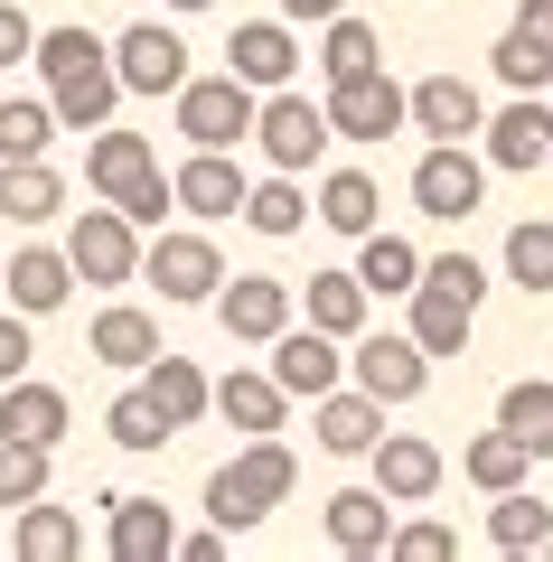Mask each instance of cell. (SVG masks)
Returning <instances> with one entry per match:
<instances>
[{
	"label": "cell",
	"instance_id": "obj_16",
	"mask_svg": "<svg viewBox=\"0 0 553 562\" xmlns=\"http://www.w3.org/2000/svg\"><path fill=\"white\" fill-rule=\"evenodd\" d=\"M225 76H244L254 94L291 85V76H300V38H291V20H244L235 38H225Z\"/></svg>",
	"mask_w": 553,
	"mask_h": 562
},
{
	"label": "cell",
	"instance_id": "obj_26",
	"mask_svg": "<svg viewBox=\"0 0 553 562\" xmlns=\"http://www.w3.org/2000/svg\"><path fill=\"white\" fill-rule=\"evenodd\" d=\"M319 225H329V235H366V225H385V188L366 179V169H329V179H319V206H310Z\"/></svg>",
	"mask_w": 553,
	"mask_h": 562
},
{
	"label": "cell",
	"instance_id": "obj_36",
	"mask_svg": "<svg viewBox=\"0 0 553 562\" xmlns=\"http://www.w3.org/2000/svg\"><path fill=\"white\" fill-rule=\"evenodd\" d=\"M460 479L488 487V497H497V487H526V479H534V450L516 441V431H478V441L460 450Z\"/></svg>",
	"mask_w": 553,
	"mask_h": 562
},
{
	"label": "cell",
	"instance_id": "obj_51",
	"mask_svg": "<svg viewBox=\"0 0 553 562\" xmlns=\"http://www.w3.org/2000/svg\"><path fill=\"white\" fill-rule=\"evenodd\" d=\"M169 10H217V0H169Z\"/></svg>",
	"mask_w": 553,
	"mask_h": 562
},
{
	"label": "cell",
	"instance_id": "obj_22",
	"mask_svg": "<svg viewBox=\"0 0 553 562\" xmlns=\"http://www.w3.org/2000/svg\"><path fill=\"white\" fill-rule=\"evenodd\" d=\"M141 394H151V413L169 422V431L207 422V375H198V357H178V347H159V357L141 366Z\"/></svg>",
	"mask_w": 553,
	"mask_h": 562
},
{
	"label": "cell",
	"instance_id": "obj_18",
	"mask_svg": "<svg viewBox=\"0 0 553 562\" xmlns=\"http://www.w3.org/2000/svg\"><path fill=\"white\" fill-rule=\"evenodd\" d=\"M319 525H329V543L347 562H376L385 535H395V497H385V487H338V497L319 506Z\"/></svg>",
	"mask_w": 553,
	"mask_h": 562
},
{
	"label": "cell",
	"instance_id": "obj_35",
	"mask_svg": "<svg viewBox=\"0 0 553 562\" xmlns=\"http://www.w3.org/2000/svg\"><path fill=\"white\" fill-rule=\"evenodd\" d=\"M497 431H516L534 460H553V375L507 384V394H497Z\"/></svg>",
	"mask_w": 553,
	"mask_h": 562
},
{
	"label": "cell",
	"instance_id": "obj_39",
	"mask_svg": "<svg viewBox=\"0 0 553 562\" xmlns=\"http://www.w3.org/2000/svg\"><path fill=\"white\" fill-rule=\"evenodd\" d=\"M488 66H497V85H507V94H544V85H553V47L526 38V29H507Z\"/></svg>",
	"mask_w": 553,
	"mask_h": 562
},
{
	"label": "cell",
	"instance_id": "obj_15",
	"mask_svg": "<svg viewBox=\"0 0 553 562\" xmlns=\"http://www.w3.org/2000/svg\"><path fill=\"white\" fill-rule=\"evenodd\" d=\"M366 460H376V487H385L395 506H422L441 479H451V460H441L422 431H376V450H366Z\"/></svg>",
	"mask_w": 553,
	"mask_h": 562
},
{
	"label": "cell",
	"instance_id": "obj_11",
	"mask_svg": "<svg viewBox=\"0 0 553 562\" xmlns=\"http://www.w3.org/2000/svg\"><path fill=\"white\" fill-rule=\"evenodd\" d=\"M263 347H273V366H263V375H273V384H281V394H291V403L329 394V384L347 375V357H338V338H329V328H310V319L273 328V338H263Z\"/></svg>",
	"mask_w": 553,
	"mask_h": 562
},
{
	"label": "cell",
	"instance_id": "obj_3",
	"mask_svg": "<svg viewBox=\"0 0 553 562\" xmlns=\"http://www.w3.org/2000/svg\"><path fill=\"white\" fill-rule=\"evenodd\" d=\"M254 140L273 169H310L319 150H329V113H319V94H300V85H273V94H254Z\"/></svg>",
	"mask_w": 553,
	"mask_h": 562
},
{
	"label": "cell",
	"instance_id": "obj_10",
	"mask_svg": "<svg viewBox=\"0 0 553 562\" xmlns=\"http://www.w3.org/2000/svg\"><path fill=\"white\" fill-rule=\"evenodd\" d=\"M347 375H356V394H376V403H413L422 384H432V357H422L413 338H366V328H356L347 338Z\"/></svg>",
	"mask_w": 553,
	"mask_h": 562
},
{
	"label": "cell",
	"instance_id": "obj_38",
	"mask_svg": "<svg viewBox=\"0 0 553 562\" xmlns=\"http://www.w3.org/2000/svg\"><path fill=\"white\" fill-rule=\"evenodd\" d=\"M103 431H113V450H132V460H141V450H159V441H178L169 422L151 413V394H141V384H132V394H113V403H103Z\"/></svg>",
	"mask_w": 553,
	"mask_h": 562
},
{
	"label": "cell",
	"instance_id": "obj_32",
	"mask_svg": "<svg viewBox=\"0 0 553 562\" xmlns=\"http://www.w3.org/2000/svg\"><path fill=\"white\" fill-rule=\"evenodd\" d=\"M244 225H254V235H300V225H310V198H300V179L291 169H273V179H244V206H235Z\"/></svg>",
	"mask_w": 553,
	"mask_h": 562
},
{
	"label": "cell",
	"instance_id": "obj_46",
	"mask_svg": "<svg viewBox=\"0 0 553 562\" xmlns=\"http://www.w3.org/2000/svg\"><path fill=\"white\" fill-rule=\"evenodd\" d=\"M38 366V338H29V310H0V384Z\"/></svg>",
	"mask_w": 553,
	"mask_h": 562
},
{
	"label": "cell",
	"instance_id": "obj_45",
	"mask_svg": "<svg viewBox=\"0 0 553 562\" xmlns=\"http://www.w3.org/2000/svg\"><path fill=\"white\" fill-rule=\"evenodd\" d=\"M103 206H122V216H132V225H159V216H169V169H151V179H132V188H122V198H103Z\"/></svg>",
	"mask_w": 553,
	"mask_h": 562
},
{
	"label": "cell",
	"instance_id": "obj_37",
	"mask_svg": "<svg viewBox=\"0 0 553 562\" xmlns=\"http://www.w3.org/2000/svg\"><path fill=\"white\" fill-rule=\"evenodd\" d=\"M47 140H57L47 94H0V160H38Z\"/></svg>",
	"mask_w": 553,
	"mask_h": 562
},
{
	"label": "cell",
	"instance_id": "obj_47",
	"mask_svg": "<svg viewBox=\"0 0 553 562\" xmlns=\"http://www.w3.org/2000/svg\"><path fill=\"white\" fill-rule=\"evenodd\" d=\"M29 47H38V20L20 0H0V66H29Z\"/></svg>",
	"mask_w": 553,
	"mask_h": 562
},
{
	"label": "cell",
	"instance_id": "obj_49",
	"mask_svg": "<svg viewBox=\"0 0 553 562\" xmlns=\"http://www.w3.org/2000/svg\"><path fill=\"white\" fill-rule=\"evenodd\" d=\"M338 10H347V0H281V20H291V29H319V20H338Z\"/></svg>",
	"mask_w": 553,
	"mask_h": 562
},
{
	"label": "cell",
	"instance_id": "obj_8",
	"mask_svg": "<svg viewBox=\"0 0 553 562\" xmlns=\"http://www.w3.org/2000/svg\"><path fill=\"white\" fill-rule=\"evenodd\" d=\"M207 310H217V328H225L235 347H263L273 328H291V319H300L291 281H273V272H225L217 291H207Z\"/></svg>",
	"mask_w": 553,
	"mask_h": 562
},
{
	"label": "cell",
	"instance_id": "obj_27",
	"mask_svg": "<svg viewBox=\"0 0 553 562\" xmlns=\"http://www.w3.org/2000/svg\"><path fill=\"white\" fill-rule=\"evenodd\" d=\"M207 413H225V422L244 431V441H254V431H281V413H291V394H281L273 375H244V366H235L225 384H207Z\"/></svg>",
	"mask_w": 553,
	"mask_h": 562
},
{
	"label": "cell",
	"instance_id": "obj_5",
	"mask_svg": "<svg viewBox=\"0 0 553 562\" xmlns=\"http://www.w3.org/2000/svg\"><path fill=\"white\" fill-rule=\"evenodd\" d=\"M169 103H178L188 150H235V140L254 132V85H244V76H188Z\"/></svg>",
	"mask_w": 553,
	"mask_h": 562
},
{
	"label": "cell",
	"instance_id": "obj_25",
	"mask_svg": "<svg viewBox=\"0 0 553 562\" xmlns=\"http://www.w3.org/2000/svg\"><path fill=\"white\" fill-rule=\"evenodd\" d=\"M403 301H413V328H403V338H413L422 357H460V347H469V328H478L469 301H451V291H432V281H413Z\"/></svg>",
	"mask_w": 553,
	"mask_h": 562
},
{
	"label": "cell",
	"instance_id": "obj_4",
	"mask_svg": "<svg viewBox=\"0 0 553 562\" xmlns=\"http://www.w3.org/2000/svg\"><path fill=\"white\" fill-rule=\"evenodd\" d=\"M66 262H76V281H95V291H122V281H141V225L122 216V206H85V216L66 225Z\"/></svg>",
	"mask_w": 553,
	"mask_h": 562
},
{
	"label": "cell",
	"instance_id": "obj_31",
	"mask_svg": "<svg viewBox=\"0 0 553 562\" xmlns=\"http://www.w3.org/2000/svg\"><path fill=\"white\" fill-rule=\"evenodd\" d=\"M57 206H66V179L47 169V150L38 160H0V216L10 225H47Z\"/></svg>",
	"mask_w": 553,
	"mask_h": 562
},
{
	"label": "cell",
	"instance_id": "obj_34",
	"mask_svg": "<svg viewBox=\"0 0 553 562\" xmlns=\"http://www.w3.org/2000/svg\"><path fill=\"white\" fill-rule=\"evenodd\" d=\"M300 310H310V328H329V338L347 347L356 328H366V281H356V272H310Z\"/></svg>",
	"mask_w": 553,
	"mask_h": 562
},
{
	"label": "cell",
	"instance_id": "obj_6",
	"mask_svg": "<svg viewBox=\"0 0 553 562\" xmlns=\"http://www.w3.org/2000/svg\"><path fill=\"white\" fill-rule=\"evenodd\" d=\"M478 198H488V160H478L469 140H432L413 160V206L432 225H460V216H478Z\"/></svg>",
	"mask_w": 553,
	"mask_h": 562
},
{
	"label": "cell",
	"instance_id": "obj_41",
	"mask_svg": "<svg viewBox=\"0 0 553 562\" xmlns=\"http://www.w3.org/2000/svg\"><path fill=\"white\" fill-rule=\"evenodd\" d=\"M47 460H57V450H38V441H10V431H0V506H29V497H47Z\"/></svg>",
	"mask_w": 553,
	"mask_h": 562
},
{
	"label": "cell",
	"instance_id": "obj_17",
	"mask_svg": "<svg viewBox=\"0 0 553 562\" xmlns=\"http://www.w3.org/2000/svg\"><path fill=\"white\" fill-rule=\"evenodd\" d=\"M0 291H10V310H29V319L66 310V291H76V262H66V244H20V254L0 262Z\"/></svg>",
	"mask_w": 553,
	"mask_h": 562
},
{
	"label": "cell",
	"instance_id": "obj_12",
	"mask_svg": "<svg viewBox=\"0 0 553 562\" xmlns=\"http://www.w3.org/2000/svg\"><path fill=\"white\" fill-rule=\"evenodd\" d=\"M478 122H488V103H478L469 76H422V85H403V132H422V140H478Z\"/></svg>",
	"mask_w": 553,
	"mask_h": 562
},
{
	"label": "cell",
	"instance_id": "obj_2",
	"mask_svg": "<svg viewBox=\"0 0 553 562\" xmlns=\"http://www.w3.org/2000/svg\"><path fill=\"white\" fill-rule=\"evenodd\" d=\"M291 487H300V460L281 450V431H254V441H244L235 460L207 479V525H225V535H254V525L273 516Z\"/></svg>",
	"mask_w": 553,
	"mask_h": 562
},
{
	"label": "cell",
	"instance_id": "obj_44",
	"mask_svg": "<svg viewBox=\"0 0 553 562\" xmlns=\"http://www.w3.org/2000/svg\"><path fill=\"white\" fill-rule=\"evenodd\" d=\"M385 553H395V562H451L460 535H451V525H395V535H385Z\"/></svg>",
	"mask_w": 553,
	"mask_h": 562
},
{
	"label": "cell",
	"instance_id": "obj_24",
	"mask_svg": "<svg viewBox=\"0 0 553 562\" xmlns=\"http://www.w3.org/2000/svg\"><path fill=\"white\" fill-rule=\"evenodd\" d=\"M159 150L141 132H113V122H95V140H85V179H95V198H122L132 179H151Z\"/></svg>",
	"mask_w": 553,
	"mask_h": 562
},
{
	"label": "cell",
	"instance_id": "obj_14",
	"mask_svg": "<svg viewBox=\"0 0 553 562\" xmlns=\"http://www.w3.org/2000/svg\"><path fill=\"white\" fill-rule=\"evenodd\" d=\"M544 150H553V103L544 94H516L507 113L478 122V160L488 169H544Z\"/></svg>",
	"mask_w": 553,
	"mask_h": 562
},
{
	"label": "cell",
	"instance_id": "obj_43",
	"mask_svg": "<svg viewBox=\"0 0 553 562\" xmlns=\"http://www.w3.org/2000/svg\"><path fill=\"white\" fill-rule=\"evenodd\" d=\"M422 281H432V291H451V301H488V262H469V254H432L422 262Z\"/></svg>",
	"mask_w": 553,
	"mask_h": 562
},
{
	"label": "cell",
	"instance_id": "obj_48",
	"mask_svg": "<svg viewBox=\"0 0 553 562\" xmlns=\"http://www.w3.org/2000/svg\"><path fill=\"white\" fill-rule=\"evenodd\" d=\"M225 543H235V535H225V525H207V535H178L169 553H188V562H225Z\"/></svg>",
	"mask_w": 553,
	"mask_h": 562
},
{
	"label": "cell",
	"instance_id": "obj_13",
	"mask_svg": "<svg viewBox=\"0 0 553 562\" xmlns=\"http://www.w3.org/2000/svg\"><path fill=\"white\" fill-rule=\"evenodd\" d=\"M113 76H122V94H178V85H188V47H178V29H159V20L122 29V38H113Z\"/></svg>",
	"mask_w": 553,
	"mask_h": 562
},
{
	"label": "cell",
	"instance_id": "obj_29",
	"mask_svg": "<svg viewBox=\"0 0 553 562\" xmlns=\"http://www.w3.org/2000/svg\"><path fill=\"white\" fill-rule=\"evenodd\" d=\"M85 347H95L103 366H132V375H141V366L159 357V319H151V310H132V301H113V310H95Z\"/></svg>",
	"mask_w": 553,
	"mask_h": 562
},
{
	"label": "cell",
	"instance_id": "obj_50",
	"mask_svg": "<svg viewBox=\"0 0 553 562\" xmlns=\"http://www.w3.org/2000/svg\"><path fill=\"white\" fill-rule=\"evenodd\" d=\"M516 29H526V38H544V47H553V0H516Z\"/></svg>",
	"mask_w": 553,
	"mask_h": 562
},
{
	"label": "cell",
	"instance_id": "obj_28",
	"mask_svg": "<svg viewBox=\"0 0 553 562\" xmlns=\"http://www.w3.org/2000/svg\"><path fill=\"white\" fill-rule=\"evenodd\" d=\"M488 543H497V553H553V497H534V487H497Z\"/></svg>",
	"mask_w": 553,
	"mask_h": 562
},
{
	"label": "cell",
	"instance_id": "obj_9",
	"mask_svg": "<svg viewBox=\"0 0 553 562\" xmlns=\"http://www.w3.org/2000/svg\"><path fill=\"white\" fill-rule=\"evenodd\" d=\"M141 281H159V301H207V291H217L225 281V254L207 235H159L151 225V244H141Z\"/></svg>",
	"mask_w": 553,
	"mask_h": 562
},
{
	"label": "cell",
	"instance_id": "obj_42",
	"mask_svg": "<svg viewBox=\"0 0 553 562\" xmlns=\"http://www.w3.org/2000/svg\"><path fill=\"white\" fill-rule=\"evenodd\" d=\"M507 281H516V291H553V225H516V235H507Z\"/></svg>",
	"mask_w": 553,
	"mask_h": 562
},
{
	"label": "cell",
	"instance_id": "obj_19",
	"mask_svg": "<svg viewBox=\"0 0 553 562\" xmlns=\"http://www.w3.org/2000/svg\"><path fill=\"white\" fill-rule=\"evenodd\" d=\"M169 198L188 206L198 225H225V216L244 206V169L225 160V150H188V160L169 169Z\"/></svg>",
	"mask_w": 553,
	"mask_h": 562
},
{
	"label": "cell",
	"instance_id": "obj_33",
	"mask_svg": "<svg viewBox=\"0 0 553 562\" xmlns=\"http://www.w3.org/2000/svg\"><path fill=\"white\" fill-rule=\"evenodd\" d=\"M10 553H20V562H76V553H85V525L66 516V506L29 497V506H20V535H10Z\"/></svg>",
	"mask_w": 553,
	"mask_h": 562
},
{
	"label": "cell",
	"instance_id": "obj_23",
	"mask_svg": "<svg viewBox=\"0 0 553 562\" xmlns=\"http://www.w3.org/2000/svg\"><path fill=\"white\" fill-rule=\"evenodd\" d=\"M169 543H178V516L159 497H113V535H103L113 562H169Z\"/></svg>",
	"mask_w": 553,
	"mask_h": 562
},
{
	"label": "cell",
	"instance_id": "obj_40",
	"mask_svg": "<svg viewBox=\"0 0 553 562\" xmlns=\"http://www.w3.org/2000/svg\"><path fill=\"white\" fill-rule=\"evenodd\" d=\"M319 29H329V38H319V76H356V66H385L376 57V29H366V20H347V10H338V20H319Z\"/></svg>",
	"mask_w": 553,
	"mask_h": 562
},
{
	"label": "cell",
	"instance_id": "obj_20",
	"mask_svg": "<svg viewBox=\"0 0 553 562\" xmlns=\"http://www.w3.org/2000/svg\"><path fill=\"white\" fill-rule=\"evenodd\" d=\"M0 431H10V441H38V450H57L66 431H76V413H66V394H57V384H38V375H10V384H0Z\"/></svg>",
	"mask_w": 553,
	"mask_h": 562
},
{
	"label": "cell",
	"instance_id": "obj_21",
	"mask_svg": "<svg viewBox=\"0 0 553 562\" xmlns=\"http://www.w3.org/2000/svg\"><path fill=\"white\" fill-rule=\"evenodd\" d=\"M310 413H319V450H329V460H366V450H376V431H385V403L376 394H310Z\"/></svg>",
	"mask_w": 553,
	"mask_h": 562
},
{
	"label": "cell",
	"instance_id": "obj_30",
	"mask_svg": "<svg viewBox=\"0 0 553 562\" xmlns=\"http://www.w3.org/2000/svg\"><path fill=\"white\" fill-rule=\"evenodd\" d=\"M356 281H366V301H403L422 281V254L403 235H385V225H366V235H356Z\"/></svg>",
	"mask_w": 553,
	"mask_h": 562
},
{
	"label": "cell",
	"instance_id": "obj_7",
	"mask_svg": "<svg viewBox=\"0 0 553 562\" xmlns=\"http://www.w3.org/2000/svg\"><path fill=\"white\" fill-rule=\"evenodd\" d=\"M319 113H329V140H395L403 132V85L385 66H356V76H338L319 94Z\"/></svg>",
	"mask_w": 553,
	"mask_h": 562
},
{
	"label": "cell",
	"instance_id": "obj_1",
	"mask_svg": "<svg viewBox=\"0 0 553 562\" xmlns=\"http://www.w3.org/2000/svg\"><path fill=\"white\" fill-rule=\"evenodd\" d=\"M29 66L47 76V113H57V132H95V122H113L122 76H113V47H103L95 29H38Z\"/></svg>",
	"mask_w": 553,
	"mask_h": 562
}]
</instances>
